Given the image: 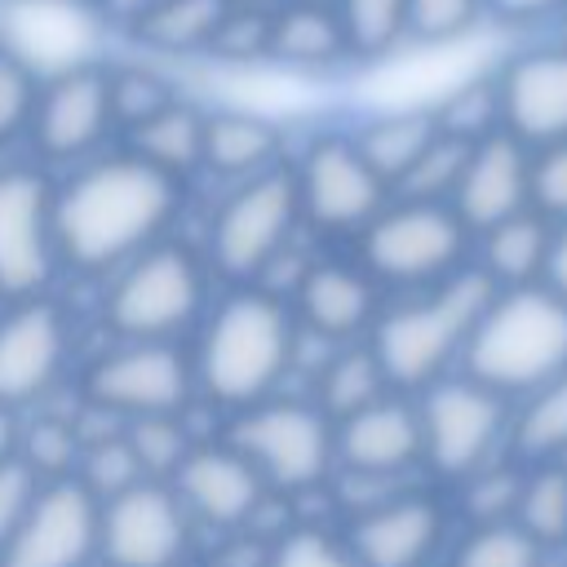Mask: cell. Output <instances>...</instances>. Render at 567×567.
<instances>
[{"label": "cell", "instance_id": "obj_1", "mask_svg": "<svg viewBox=\"0 0 567 567\" xmlns=\"http://www.w3.org/2000/svg\"><path fill=\"white\" fill-rule=\"evenodd\" d=\"M186 182L151 168L133 151H102L53 182L58 261L75 275H115L137 252L168 239Z\"/></svg>", "mask_w": 567, "mask_h": 567}, {"label": "cell", "instance_id": "obj_2", "mask_svg": "<svg viewBox=\"0 0 567 567\" xmlns=\"http://www.w3.org/2000/svg\"><path fill=\"white\" fill-rule=\"evenodd\" d=\"M297 341L301 323L284 297L257 284L230 288L217 306H208L204 323L195 328V399L226 416L275 399L292 372Z\"/></svg>", "mask_w": 567, "mask_h": 567}, {"label": "cell", "instance_id": "obj_3", "mask_svg": "<svg viewBox=\"0 0 567 567\" xmlns=\"http://www.w3.org/2000/svg\"><path fill=\"white\" fill-rule=\"evenodd\" d=\"M492 292H496V284L478 266H465L425 292L381 306V315L368 332V350L377 354L390 390L416 399L421 390L443 381L461 363L465 341H470L483 306L492 301Z\"/></svg>", "mask_w": 567, "mask_h": 567}, {"label": "cell", "instance_id": "obj_4", "mask_svg": "<svg viewBox=\"0 0 567 567\" xmlns=\"http://www.w3.org/2000/svg\"><path fill=\"white\" fill-rule=\"evenodd\" d=\"M461 372L505 399L536 394L567 372V301L545 284L496 288L465 341Z\"/></svg>", "mask_w": 567, "mask_h": 567}, {"label": "cell", "instance_id": "obj_5", "mask_svg": "<svg viewBox=\"0 0 567 567\" xmlns=\"http://www.w3.org/2000/svg\"><path fill=\"white\" fill-rule=\"evenodd\" d=\"M208 261L173 235L106 275L102 328L111 341H177L190 337L208 315Z\"/></svg>", "mask_w": 567, "mask_h": 567}, {"label": "cell", "instance_id": "obj_6", "mask_svg": "<svg viewBox=\"0 0 567 567\" xmlns=\"http://www.w3.org/2000/svg\"><path fill=\"white\" fill-rule=\"evenodd\" d=\"M474 235L452 204L394 195L359 235V266L390 288L425 292L465 270Z\"/></svg>", "mask_w": 567, "mask_h": 567}, {"label": "cell", "instance_id": "obj_7", "mask_svg": "<svg viewBox=\"0 0 567 567\" xmlns=\"http://www.w3.org/2000/svg\"><path fill=\"white\" fill-rule=\"evenodd\" d=\"M226 443L275 496L310 492L337 470V425L310 399L275 394L248 412L226 416Z\"/></svg>", "mask_w": 567, "mask_h": 567}, {"label": "cell", "instance_id": "obj_8", "mask_svg": "<svg viewBox=\"0 0 567 567\" xmlns=\"http://www.w3.org/2000/svg\"><path fill=\"white\" fill-rule=\"evenodd\" d=\"M297 230H301V204H297L292 168L284 164L275 173H261L226 190V199L208 217L204 261L230 288H248L261 284V275L297 239Z\"/></svg>", "mask_w": 567, "mask_h": 567}, {"label": "cell", "instance_id": "obj_9", "mask_svg": "<svg viewBox=\"0 0 567 567\" xmlns=\"http://www.w3.org/2000/svg\"><path fill=\"white\" fill-rule=\"evenodd\" d=\"M416 412H421V465H430L439 478L452 483H465L478 470H487L514 425L509 399L478 385L465 372H447L443 381L421 390Z\"/></svg>", "mask_w": 567, "mask_h": 567}, {"label": "cell", "instance_id": "obj_10", "mask_svg": "<svg viewBox=\"0 0 567 567\" xmlns=\"http://www.w3.org/2000/svg\"><path fill=\"white\" fill-rule=\"evenodd\" d=\"M84 403L115 412L120 421L137 416H177L195 403L190 346L177 341H111L80 381Z\"/></svg>", "mask_w": 567, "mask_h": 567}, {"label": "cell", "instance_id": "obj_11", "mask_svg": "<svg viewBox=\"0 0 567 567\" xmlns=\"http://www.w3.org/2000/svg\"><path fill=\"white\" fill-rule=\"evenodd\" d=\"M58 266L49 168L35 159L0 164V306L49 292Z\"/></svg>", "mask_w": 567, "mask_h": 567}, {"label": "cell", "instance_id": "obj_12", "mask_svg": "<svg viewBox=\"0 0 567 567\" xmlns=\"http://www.w3.org/2000/svg\"><path fill=\"white\" fill-rule=\"evenodd\" d=\"M115 133V115H111V75L106 62H71L62 71H49L40 80V97H35V115H31V155H40L35 164H84L93 155H102L106 137Z\"/></svg>", "mask_w": 567, "mask_h": 567}, {"label": "cell", "instance_id": "obj_13", "mask_svg": "<svg viewBox=\"0 0 567 567\" xmlns=\"http://www.w3.org/2000/svg\"><path fill=\"white\" fill-rule=\"evenodd\" d=\"M75 359V323L49 292L0 306V408L44 403Z\"/></svg>", "mask_w": 567, "mask_h": 567}, {"label": "cell", "instance_id": "obj_14", "mask_svg": "<svg viewBox=\"0 0 567 567\" xmlns=\"http://www.w3.org/2000/svg\"><path fill=\"white\" fill-rule=\"evenodd\" d=\"M301 226L315 235H363V226L394 199L390 186L368 168L350 133L315 137L292 168Z\"/></svg>", "mask_w": 567, "mask_h": 567}, {"label": "cell", "instance_id": "obj_15", "mask_svg": "<svg viewBox=\"0 0 567 567\" xmlns=\"http://www.w3.org/2000/svg\"><path fill=\"white\" fill-rule=\"evenodd\" d=\"M195 523L177 501L173 483H137L97 514V563L102 567H186Z\"/></svg>", "mask_w": 567, "mask_h": 567}, {"label": "cell", "instance_id": "obj_16", "mask_svg": "<svg viewBox=\"0 0 567 567\" xmlns=\"http://www.w3.org/2000/svg\"><path fill=\"white\" fill-rule=\"evenodd\" d=\"M97 514L102 505L80 478L40 483L27 518L0 549V567H93Z\"/></svg>", "mask_w": 567, "mask_h": 567}, {"label": "cell", "instance_id": "obj_17", "mask_svg": "<svg viewBox=\"0 0 567 567\" xmlns=\"http://www.w3.org/2000/svg\"><path fill=\"white\" fill-rule=\"evenodd\" d=\"M496 128L527 151L567 142V44H536L514 53L496 80Z\"/></svg>", "mask_w": 567, "mask_h": 567}, {"label": "cell", "instance_id": "obj_18", "mask_svg": "<svg viewBox=\"0 0 567 567\" xmlns=\"http://www.w3.org/2000/svg\"><path fill=\"white\" fill-rule=\"evenodd\" d=\"M465 230L478 239L483 230L509 221L514 213L532 208V151L509 137L505 128H492L470 142L461 182L447 199Z\"/></svg>", "mask_w": 567, "mask_h": 567}, {"label": "cell", "instance_id": "obj_19", "mask_svg": "<svg viewBox=\"0 0 567 567\" xmlns=\"http://www.w3.org/2000/svg\"><path fill=\"white\" fill-rule=\"evenodd\" d=\"M173 492L186 505L195 527L213 532H248L257 509L266 505V483L257 470L221 439V443H195L182 470L173 474Z\"/></svg>", "mask_w": 567, "mask_h": 567}, {"label": "cell", "instance_id": "obj_20", "mask_svg": "<svg viewBox=\"0 0 567 567\" xmlns=\"http://www.w3.org/2000/svg\"><path fill=\"white\" fill-rule=\"evenodd\" d=\"M288 306L301 332L332 341V346H350V341H368L381 315V284L359 261L315 257Z\"/></svg>", "mask_w": 567, "mask_h": 567}, {"label": "cell", "instance_id": "obj_21", "mask_svg": "<svg viewBox=\"0 0 567 567\" xmlns=\"http://www.w3.org/2000/svg\"><path fill=\"white\" fill-rule=\"evenodd\" d=\"M341 540L359 567H425L443 540V505L421 492H394L350 514Z\"/></svg>", "mask_w": 567, "mask_h": 567}, {"label": "cell", "instance_id": "obj_22", "mask_svg": "<svg viewBox=\"0 0 567 567\" xmlns=\"http://www.w3.org/2000/svg\"><path fill=\"white\" fill-rule=\"evenodd\" d=\"M421 465V412L412 394H385L372 408L337 421V470L394 483Z\"/></svg>", "mask_w": 567, "mask_h": 567}, {"label": "cell", "instance_id": "obj_23", "mask_svg": "<svg viewBox=\"0 0 567 567\" xmlns=\"http://www.w3.org/2000/svg\"><path fill=\"white\" fill-rule=\"evenodd\" d=\"M199 168L226 177L230 186L284 168V124L270 111H257L244 102L204 111V164Z\"/></svg>", "mask_w": 567, "mask_h": 567}, {"label": "cell", "instance_id": "obj_24", "mask_svg": "<svg viewBox=\"0 0 567 567\" xmlns=\"http://www.w3.org/2000/svg\"><path fill=\"white\" fill-rule=\"evenodd\" d=\"M350 62L332 0H279L270 13V66L288 75H323Z\"/></svg>", "mask_w": 567, "mask_h": 567}, {"label": "cell", "instance_id": "obj_25", "mask_svg": "<svg viewBox=\"0 0 567 567\" xmlns=\"http://www.w3.org/2000/svg\"><path fill=\"white\" fill-rule=\"evenodd\" d=\"M439 133L443 128H439V115L434 111L394 106V111H368V120L350 133V142L359 146V155L368 159V168L394 195L408 182V173L421 164V155L434 146Z\"/></svg>", "mask_w": 567, "mask_h": 567}, {"label": "cell", "instance_id": "obj_26", "mask_svg": "<svg viewBox=\"0 0 567 567\" xmlns=\"http://www.w3.org/2000/svg\"><path fill=\"white\" fill-rule=\"evenodd\" d=\"M554 244V221H545L536 208L514 213L509 221L478 235V270L496 288H527L545 284V261Z\"/></svg>", "mask_w": 567, "mask_h": 567}, {"label": "cell", "instance_id": "obj_27", "mask_svg": "<svg viewBox=\"0 0 567 567\" xmlns=\"http://www.w3.org/2000/svg\"><path fill=\"white\" fill-rule=\"evenodd\" d=\"M124 151H133L151 168L186 182L204 164V111L195 102L177 97L159 115H151L137 128H128L124 133Z\"/></svg>", "mask_w": 567, "mask_h": 567}, {"label": "cell", "instance_id": "obj_28", "mask_svg": "<svg viewBox=\"0 0 567 567\" xmlns=\"http://www.w3.org/2000/svg\"><path fill=\"white\" fill-rule=\"evenodd\" d=\"M390 394V381L377 363V354L368 350V341H350V346H337L319 368H315V390H310V403L337 425L363 408H372L377 399Z\"/></svg>", "mask_w": 567, "mask_h": 567}, {"label": "cell", "instance_id": "obj_29", "mask_svg": "<svg viewBox=\"0 0 567 567\" xmlns=\"http://www.w3.org/2000/svg\"><path fill=\"white\" fill-rule=\"evenodd\" d=\"M230 0H155L133 27V40L159 58H204Z\"/></svg>", "mask_w": 567, "mask_h": 567}, {"label": "cell", "instance_id": "obj_30", "mask_svg": "<svg viewBox=\"0 0 567 567\" xmlns=\"http://www.w3.org/2000/svg\"><path fill=\"white\" fill-rule=\"evenodd\" d=\"M350 62H385L408 44V0H332Z\"/></svg>", "mask_w": 567, "mask_h": 567}, {"label": "cell", "instance_id": "obj_31", "mask_svg": "<svg viewBox=\"0 0 567 567\" xmlns=\"http://www.w3.org/2000/svg\"><path fill=\"white\" fill-rule=\"evenodd\" d=\"M509 443L532 465L567 456V372L554 377L549 385H540L536 394H527L523 408H514Z\"/></svg>", "mask_w": 567, "mask_h": 567}, {"label": "cell", "instance_id": "obj_32", "mask_svg": "<svg viewBox=\"0 0 567 567\" xmlns=\"http://www.w3.org/2000/svg\"><path fill=\"white\" fill-rule=\"evenodd\" d=\"M514 523L545 549L567 545V461H540L523 474Z\"/></svg>", "mask_w": 567, "mask_h": 567}, {"label": "cell", "instance_id": "obj_33", "mask_svg": "<svg viewBox=\"0 0 567 567\" xmlns=\"http://www.w3.org/2000/svg\"><path fill=\"white\" fill-rule=\"evenodd\" d=\"M111 75V115H115V128L128 133L137 128L142 120L159 115L168 102H177L182 93L173 89V80L151 66V62H124V66H106Z\"/></svg>", "mask_w": 567, "mask_h": 567}, {"label": "cell", "instance_id": "obj_34", "mask_svg": "<svg viewBox=\"0 0 567 567\" xmlns=\"http://www.w3.org/2000/svg\"><path fill=\"white\" fill-rule=\"evenodd\" d=\"M124 439H128L142 474L155 478V483H173V474L182 470V461L195 447L182 412L177 416H137V421L124 425Z\"/></svg>", "mask_w": 567, "mask_h": 567}, {"label": "cell", "instance_id": "obj_35", "mask_svg": "<svg viewBox=\"0 0 567 567\" xmlns=\"http://www.w3.org/2000/svg\"><path fill=\"white\" fill-rule=\"evenodd\" d=\"M18 461L40 478V483H53V478H75V465H80V439L71 430V416H35L22 425V439H18Z\"/></svg>", "mask_w": 567, "mask_h": 567}, {"label": "cell", "instance_id": "obj_36", "mask_svg": "<svg viewBox=\"0 0 567 567\" xmlns=\"http://www.w3.org/2000/svg\"><path fill=\"white\" fill-rule=\"evenodd\" d=\"M452 567H545V545H536L514 518L483 523L456 545Z\"/></svg>", "mask_w": 567, "mask_h": 567}, {"label": "cell", "instance_id": "obj_37", "mask_svg": "<svg viewBox=\"0 0 567 567\" xmlns=\"http://www.w3.org/2000/svg\"><path fill=\"white\" fill-rule=\"evenodd\" d=\"M487 0H408V40L425 49H456L483 22Z\"/></svg>", "mask_w": 567, "mask_h": 567}, {"label": "cell", "instance_id": "obj_38", "mask_svg": "<svg viewBox=\"0 0 567 567\" xmlns=\"http://www.w3.org/2000/svg\"><path fill=\"white\" fill-rule=\"evenodd\" d=\"M40 71L0 40V151L13 142H27L35 97H40Z\"/></svg>", "mask_w": 567, "mask_h": 567}, {"label": "cell", "instance_id": "obj_39", "mask_svg": "<svg viewBox=\"0 0 567 567\" xmlns=\"http://www.w3.org/2000/svg\"><path fill=\"white\" fill-rule=\"evenodd\" d=\"M75 478L97 496V505L111 501V496H120V492H128V487H137V483H146V474H142V465H137V456H133V447H128L124 434L102 439V443H89L80 452Z\"/></svg>", "mask_w": 567, "mask_h": 567}, {"label": "cell", "instance_id": "obj_40", "mask_svg": "<svg viewBox=\"0 0 567 567\" xmlns=\"http://www.w3.org/2000/svg\"><path fill=\"white\" fill-rule=\"evenodd\" d=\"M270 13L275 9H230L204 58H217L239 71L270 62Z\"/></svg>", "mask_w": 567, "mask_h": 567}, {"label": "cell", "instance_id": "obj_41", "mask_svg": "<svg viewBox=\"0 0 567 567\" xmlns=\"http://www.w3.org/2000/svg\"><path fill=\"white\" fill-rule=\"evenodd\" d=\"M465 155H470V137L439 133L434 146L421 155V164L408 173V182H403L394 195H403V199H439V204H447L452 190H456V182H461Z\"/></svg>", "mask_w": 567, "mask_h": 567}, {"label": "cell", "instance_id": "obj_42", "mask_svg": "<svg viewBox=\"0 0 567 567\" xmlns=\"http://www.w3.org/2000/svg\"><path fill=\"white\" fill-rule=\"evenodd\" d=\"M461 487H465V509H470L474 527H483V523H509V518H514V505H518L523 474H518V470H501V465L492 461L487 470H478V474L465 478Z\"/></svg>", "mask_w": 567, "mask_h": 567}, {"label": "cell", "instance_id": "obj_43", "mask_svg": "<svg viewBox=\"0 0 567 567\" xmlns=\"http://www.w3.org/2000/svg\"><path fill=\"white\" fill-rule=\"evenodd\" d=\"M270 567H359L341 536L319 527H292L270 545Z\"/></svg>", "mask_w": 567, "mask_h": 567}, {"label": "cell", "instance_id": "obj_44", "mask_svg": "<svg viewBox=\"0 0 567 567\" xmlns=\"http://www.w3.org/2000/svg\"><path fill=\"white\" fill-rule=\"evenodd\" d=\"M532 208L554 226L567 221V142L532 151Z\"/></svg>", "mask_w": 567, "mask_h": 567}, {"label": "cell", "instance_id": "obj_45", "mask_svg": "<svg viewBox=\"0 0 567 567\" xmlns=\"http://www.w3.org/2000/svg\"><path fill=\"white\" fill-rule=\"evenodd\" d=\"M35 492H40V478H35L18 456L0 465V549L9 545V536L18 532V523L27 518Z\"/></svg>", "mask_w": 567, "mask_h": 567}, {"label": "cell", "instance_id": "obj_46", "mask_svg": "<svg viewBox=\"0 0 567 567\" xmlns=\"http://www.w3.org/2000/svg\"><path fill=\"white\" fill-rule=\"evenodd\" d=\"M151 4H155V0H93V18H97L102 27H120V31L133 35V27L151 13Z\"/></svg>", "mask_w": 567, "mask_h": 567}, {"label": "cell", "instance_id": "obj_47", "mask_svg": "<svg viewBox=\"0 0 567 567\" xmlns=\"http://www.w3.org/2000/svg\"><path fill=\"white\" fill-rule=\"evenodd\" d=\"M567 0H487V13H501L509 22H532L545 13H558Z\"/></svg>", "mask_w": 567, "mask_h": 567}, {"label": "cell", "instance_id": "obj_48", "mask_svg": "<svg viewBox=\"0 0 567 567\" xmlns=\"http://www.w3.org/2000/svg\"><path fill=\"white\" fill-rule=\"evenodd\" d=\"M545 288H554L567 301V221L554 226V244H549V261H545Z\"/></svg>", "mask_w": 567, "mask_h": 567}, {"label": "cell", "instance_id": "obj_49", "mask_svg": "<svg viewBox=\"0 0 567 567\" xmlns=\"http://www.w3.org/2000/svg\"><path fill=\"white\" fill-rule=\"evenodd\" d=\"M18 439H22V416L13 408H0V465L18 456Z\"/></svg>", "mask_w": 567, "mask_h": 567}, {"label": "cell", "instance_id": "obj_50", "mask_svg": "<svg viewBox=\"0 0 567 567\" xmlns=\"http://www.w3.org/2000/svg\"><path fill=\"white\" fill-rule=\"evenodd\" d=\"M279 0H230V9H275Z\"/></svg>", "mask_w": 567, "mask_h": 567}, {"label": "cell", "instance_id": "obj_51", "mask_svg": "<svg viewBox=\"0 0 567 567\" xmlns=\"http://www.w3.org/2000/svg\"><path fill=\"white\" fill-rule=\"evenodd\" d=\"M93 567H102V563H93Z\"/></svg>", "mask_w": 567, "mask_h": 567}, {"label": "cell", "instance_id": "obj_52", "mask_svg": "<svg viewBox=\"0 0 567 567\" xmlns=\"http://www.w3.org/2000/svg\"><path fill=\"white\" fill-rule=\"evenodd\" d=\"M186 567H195V563H186Z\"/></svg>", "mask_w": 567, "mask_h": 567}]
</instances>
